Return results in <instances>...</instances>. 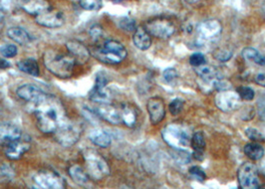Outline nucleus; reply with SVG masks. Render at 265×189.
Masks as SVG:
<instances>
[{"instance_id": "1", "label": "nucleus", "mask_w": 265, "mask_h": 189, "mask_svg": "<svg viewBox=\"0 0 265 189\" xmlns=\"http://www.w3.org/2000/svg\"><path fill=\"white\" fill-rule=\"evenodd\" d=\"M29 107L36 118L38 130L44 134H54L68 119L61 101L46 93Z\"/></svg>"}, {"instance_id": "2", "label": "nucleus", "mask_w": 265, "mask_h": 189, "mask_svg": "<svg viewBox=\"0 0 265 189\" xmlns=\"http://www.w3.org/2000/svg\"><path fill=\"white\" fill-rule=\"evenodd\" d=\"M76 62L70 55H64L54 50L44 54V65L54 76L60 79H68L72 76Z\"/></svg>"}, {"instance_id": "3", "label": "nucleus", "mask_w": 265, "mask_h": 189, "mask_svg": "<svg viewBox=\"0 0 265 189\" xmlns=\"http://www.w3.org/2000/svg\"><path fill=\"white\" fill-rule=\"evenodd\" d=\"M93 55L105 64L116 65L124 61L128 55L125 46L116 40L105 41L100 47L94 49Z\"/></svg>"}, {"instance_id": "4", "label": "nucleus", "mask_w": 265, "mask_h": 189, "mask_svg": "<svg viewBox=\"0 0 265 189\" xmlns=\"http://www.w3.org/2000/svg\"><path fill=\"white\" fill-rule=\"evenodd\" d=\"M162 137L169 146L182 149L191 144L193 136L190 134V130L186 128V125L181 123H170L164 128Z\"/></svg>"}, {"instance_id": "5", "label": "nucleus", "mask_w": 265, "mask_h": 189, "mask_svg": "<svg viewBox=\"0 0 265 189\" xmlns=\"http://www.w3.org/2000/svg\"><path fill=\"white\" fill-rule=\"evenodd\" d=\"M88 174L95 180H101L110 174V167L104 157L94 149H86L83 152Z\"/></svg>"}, {"instance_id": "6", "label": "nucleus", "mask_w": 265, "mask_h": 189, "mask_svg": "<svg viewBox=\"0 0 265 189\" xmlns=\"http://www.w3.org/2000/svg\"><path fill=\"white\" fill-rule=\"evenodd\" d=\"M222 26L218 20H207L201 22L196 28L195 42L198 46L215 44L220 37Z\"/></svg>"}, {"instance_id": "7", "label": "nucleus", "mask_w": 265, "mask_h": 189, "mask_svg": "<svg viewBox=\"0 0 265 189\" xmlns=\"http://www.w3.org/2000/svg\"><path fill=\"white\" fill-rule=\"evenodd\" d=\"M145 29L151 36L159 39H169L175 32V25L169 18L156 17L145 24Z\"/></svg>"}, {"instance_id": "8", "label": "nucleus", "mask_w": 265, "mask_h": 189, "mask_svg": "<svg viewBox=\"0 0 265 189\" xmlns=\"http://www.w3.org/2000/svg\"><path fill=\"white\" fill-rule=\"evenodd\" d=\"M55 140L63 146H72L79 140L81 136V129L77 124L70 122L68 119L63 122L54 133Z\"/></svg>"}, {"instance_id": "9", "label": "nucleus", "mask_w": 265, "mask_h": 189, "mask_svg": "<svg viewBox=\"0 0 265 189\" xmlns=\"http://www.w3.org/2000/svg\"><path fill=\"white\" fill-rule=\"evenodd\" d=\"M240 186L243 189H256L260 187L258 169L252 163L246 162L241 165L238 171Z\"/></svg>"}, {"instance_id": "10", "label": "nucleus", "mask_w": 265, "mask_h": 189, "mask_svg": "<svg viewBox=\"0 0 265 189\" xmlns=\"http://www.w3.org/2000/svg\"><path fill=\"white\" fill-rule=\"evenodd\" d=\"M215 102L216 106L222 112H232L241 106V98L239 93L230 89L218 91Z\"/></svg>"}, {"instance_id": "11", "label": "nucleus", "mask_w": 265, "mask_h": 189, "mask_svg": "<svg viewBox=\"0 0 265 189\" xmlns=\"http://www.w3.org/2000/svg\"><path fill=\"white\" fill-rule=\"evenodd\" d=\"M37 187L44 189H62L65 188V180L53 170H41L33 176Z\"/></svg>"}, {"instance_id": "12", "label": "nucleus", "mask_w": 265, "mask_h": 189, "mask_svg": "<svg viewBox=\"0 0 265 189\" xmlns=\"http://www.w3.org/2000/svg\"><path fill=\"white\" fill-rule=\"evenodd\" d=\"M35 20L37 24L47 28H59L65 23L64 14L52 8H48L44 12L35 16Z\"/></svg>"}, {"instance_id": "13", "label": "nucleus", "mask_w": 265, "mask_h": 189, "mask_svg": "<svg viewBox=\"0 0 265 189\" xmlns=\"http://www.w3.org/2000/svg\"><path fill=\"white\" fill-rule=\"evenodd\" d=\"M95 112L101 118L105 119L106 121L112 124L117 125L123 122L121 109L111 105V103L98 104V107L96 108Z\"/></svg>"}, {"instance_id": "14", "label": "nucleus", "mask_w": 265, "mask_h": 189, "mask_svg": "<svg viewBox=\"0 0 265 189\" xmlns=\"http://www.w3.org/2000/svg\"><path fill=\"white\" fill-rule=\"evenodd\" d=\"M31 146V142L30 140H29L28 137L23 136L12 142L11 143H9L8 145L4 146L5 147V154L7 155V157L11 160H18L21 157V155H23L26 151L29 150Z\"/></svg>"}, {"instance_id": "15", "label": "nucleus", "mask_w": 265, "mask_h": 189, "mask_svg": "<svg viewBox=\"0 0 265 189\" xmlns=\"http://www.w3.org/2000/svg\"><path fill=\"white\" fill-rule=\"evenodd\" d=\"M146 110H148L150 120L153 124L160 123L166 117L165 103L160 97L151 98L146 103Z\"/></svg>"}, {"instance_id": "16", "label": "nucleus", "mask_w": 265, "mask_h": 189, "mask_svg": "<svg viewBox=\"0 0 265 189\" xmlns=\"http://www.w3.org/2000/svg\"><path fill=\"white\" fill-rule=\"evenodd\" d=\"M22 137L21 130L10 122L0 123V145L6 146Z\"/></svg>"}, {"instance_id": "17", "label": "nucleus", "mask_w": 265, "mask_h": 189, "mask_svg": "<svg viewBox=\"0 0 265 189\" xmlns=\"http://www.w3.org/2000/svg\"><path fill=\"white\" fill-rule=\"evenodd\" d=\"M16 94L20 99L31 104L38 101L45 93L35 85L25 84L18 87V89L16 90Z\"/></svg>"}, {"instance_id": "18", "label": "nucleus", "mask_w": 265, "mask_h": 189, "mask_svg": "<svg viewBox=\"0 0 265 189\" xmlns=\"http://www.w3.org/2000/svg\"><path fill=\"white\" fill-rule=\"evenodd\" d=\"M66 47L70 55L74 58L75 62L80 65L85 64L91 57V52L89 49L78 41H69L66 44Z\"/></svg>"}, {"instance_id": "19", "label": "nucleus", "mask_w": 265, "mask_h": 189, "mask_svg": "<svg viewBox=\"0 0 265 189\" xmlns=\"http://www.w3.org/2000/svg\"><path fill=\"white\" fill-rule=\"evenodd\" d=\"M21 6L27 13L34 16L50 8L47 0H21Z\"/></svg>"}, {"instance_id": "20", "label": "nucleus", "mask_w": 265, "mask_h": 189, "mask_svg": "<svg viewBox=\"0 0 265 189\" xmlns=\"http://www.w3.org/2000/svg\"><path fill=\"white\" fill-rule=\"evenodd\" d=\"M133 42L138 49L142 51H145L151 47L152 38H151L150 33L145 29V27H138L135 30V33L133 36Z\"/></svg>"}, {"instance_id": "21", "label": "nucleus", "mask_w": 265, "mask_h": 189, "mask_svg": "<svg viewBox=\"0 0 265 189\" xmlns=\"http://www.w3.org/2000/svg\"><path fill=\"white\" fill-rule=\"evenodd\" d=\"M191 144L193 149V159L196 161L201 162L203 159V154L205 150V145H207V142H205V138L201 132H196L193 135L192 140H191Z\"/></svg>"}, {"instance_id": "22", "label": "nucleus", "mask_w": 265, "mask_h": 189, "mask_svg": "<svg viewBox=\"0 0 265 189\" xmlns=\"http://www.w3.org/2000/svg\"><path fill=\"white\" fill-rule=\"evenodd\" d=\"M195 73L197 74V76L202 79L205 82H213L215 83L217 80L220 79V75L218 70L211 65H207V63L205 64L194 68Z\"/></svg>"}, {"instance_id": "23", "label": "nucleus", "mask_w": 265, "mask_h": 189, "mask_svg": "<svg viewBox=\"0 0 265 189\" xmlns=\"http://www.w3.org/2000/svg\"><path fill=\"white\" fill-rule=\"evenodd\" d=\"M69 174L71 178L73 179V181L80 186L87 187V186H89V184H91L90 175L88 174V172H86L81 166L77 165H72L69 168Z\"/></svg>"}, {"instance_id": "24", "label": "nucleus", "mask_w": 265, "mask_h": 189, "mask_svg": "<svg viewBox=\"0 0 265 189\" xmlns=\"http://www.w3.org/2000/svg\"><path fill=\"white\" fill-rule=\"evenodd\" d=\"M6 34L11 40L21 46L27 45L31 41V38L29 36L27 31L21 27H11L7 30Z\"/></svg>"}, {"instance_id": "25", "label": "nucleus", "mask_w": 265, "mask_h": 189, "mask_svg": "<svg viewBox=\"0 0 265 189\" xmlns=\"http://www.w3.org/2000/svg\"><path fill=\"white\" fill-rule=\"evenodd\" d=\"M17 67L23 73H26L32 77H38L40 75L39 65L35 59L27 58L17 63Z\"/></svg>"}, {"instance_id": "26", "label": "nucleus", "mask_w": 265, "mask_h": 189, "mask_svg": "<svg viewBox=\"0 0 265 189\" xmlns=\"http://www.w3.org/2000/svg\"><path fill=\"white\" fill-rule=\"evenodd\" d=\"M89 140L96 145L106 148L108 146H110V144L112 143V138L111 136L103 131V130H93L90 134H89Z\"/></svg>"}, {"instance_id": "27", "label": "nucleus", "mask_w": 265, "mask_h": 189, "mask_svg": "<svg viewBox=\"0 0 265 189\" xmlns=\"http://www.w3.org/2000/svg\"><path fill=\"white\" fill-rule=\"evenodd\" d=\"M241 55L243 59L248 62H252L254 64L259 66H265V57L254 48L251 47L244 48L241 52Z\"/></svg>"}, {"instance_id": "28", "label": "nucleus", "mask_w": 265, "mask_h": 189, "mask_svg": "<svg viewBox=\"0 0 265 189\" xmlns=\"http://www.w3.org/2000/svg\"><path fill=\"white\" fill-rule=\"evenodd\" d=\"M264 148L259 142H249L244 146V153L252 161H260L264 156Z\"/></svg>"}, {"instance_id": "29", "label": "nucleus", "mask_w": 265, "mask_h": 189, "mask_svg": "<svg viewBox=\"0 0 265 189\" xmlns=\"http://www.w3.org/2000/svg\"><path fill=\"white\" fill-rule=\"evenodd\" d=\"M90 100L96 104L111 103V98L109 96L106 88L104 89L93 88V90L90 93Z\"/></svg>"}, {"instance_id": "30", "label": "nucleus", "mask_w": 265, "mask_h": 189, "mask_svg": "<svg viewBox=\"0 0 265 189\" xmlns=\"http://www.w3.org/2000/svg\"><path fill=\"white\" fill-rule=\"evenodd\" d=\"M121 115L123 123H125L129 128H133L137 122V115L135 111L130 106L125 105L121 108Z\"/></svg>"}, {"instance_id": "31", "label": "nucleus", "mask_w": 265, "mask_h": 189, "mask_svg": "<svg viewBox=\"0 0 265 189\" xmlns=\"http://www.w3.org/2000/svg\"><path fill=\"white\" fill-rule=\"evenodd\" d=\"M79 4L87 11H98L103 6V0H79Z\"/></svg>"}, {"instance_id": "32", "label": "nucleus", "mask_w": 265, "mask_h": 189, "mask_svg": "<svg viewBox=\"0 0 265 189\" xmlns=\"http://www.w3.org/2000/svg\"><path fill=\"white\" fill-rule=\"evenodd\" d=\"M119 27L121 29H123L124 31H127V32H135V30L137 29V26H136V21L131 18V17H123L120 19L119 21Z\"/></svg>"}, {"instance_id": "33", "label": "nucleus", "mask_w": 265, "mask_h": 189, "mask_svg": "<svg viewBox=\"0 0 265 189\" xmlns=\"http://www.w3.org/2000/svg\"><path fill=\"white\" fill-rule=\"evenodd\" d=\"M185 104H186V102L184 100H182V99H174L169 105V113L172 116H178V115H180L182 113V111L184 110Z\"/></svg>"}, {"instance_id": "34", "label": "nucleus", "mask_w": 265, "mask_h": 189, "mask_svg": "<svg viewBox=\"0 0 265 189\" xmlns=\"http://www.w3.org/2000/svg\"><path fill=\"white\" fill-rule=\"evenodd\" d=\"M214 57L219 62H227L232 58V52L228 49L217 48L214 52Z\"/></svg>"}, {"instance_id": "35", "label": "nucleus", "mask_w": 265, "mask_h": 189, "mask_svg": "<svg viewBox=\"0 0 265 189\" xmlns=\"http://www.w3.org/2000/svg\"><path fill=\"white\" fill-rule=\"evenodd\" d=\"M241 96V100L252 101L255 97V93L250 87H240L237 91Z\"/></svg>"}, {"instance_id": "36", "label": "nucleus", "mask_w": 265, "mask_h": 189, "mask_svg": "<svg viewBox=\"0 0 265 189\" xmlns=\"http://www.w3.org/2000/svg\"><path fill=\"white\" fill-rule=\"evenodd\" d=\"M245 136L249 140H251L252 142H262L265 141L263 135L254 128H247L245 130Z\"/></svg>"}, {"instance_id": "37", "label": "nucleus", "mask_w": 265, "mask_h": 189, "mask_svg": "<svg viewBox=\"0 0 265 189\" xmlns=\"http://www.w3.org/2000/svg\"><path fill=\"white\" fill-rule=\"evenodd\" d=\"M207 63V60H205V57L202 53H199V52H196V53H193L191 57H190V64L193 67V68H196V67H199L203 64H205Z\"/></svg>"}, {"instance_id": "38", "label": "nucleus", "mask_w": 265, "mask_h": 189, "mask_svg": "<svg viewBox=\"0 0 265 189\" xmlns=\"http://www.w3.org/2000/svg\"><path fill=\"white\" fill-rule=\"evenodd\" d=\"M17 47L13 44H6L0 47V54L5 58H12L17 55Z\"/></svg>"}, {"instance_id": "39", "label": "nucleus", "mask_w": 265, "mask_h": 189, "mask_svg": "<svg viewBox=\"0 0 265 189\" xmlns=\"http://www.w3.org/2000/svg\"><path fill=\"white\" fill-rule=\"evenodd\" d=\"M190 174L197 181H204L205 178H207V174H205V172L199 167V166H193L190 168L189 170Z\"/></svg>"}, {"instance_id": "40", "label": "nucleus", "mask_w": 265, "mask_h": 189, "mask_svg": "<svg viewBox=\"0 0 265 189\" xmlns=\"http://www.w3.org/2000/svg\"><path fill=\"white\" fill-rule=\"evenodd\" d=\"M163 77L168 83L172 84L176 80H178V72H176V70L173 69V68H169V69L164 71Z\"/></svg>"}, {"instance_id": "41", "label": "nucleus", "mask_w": 265, "mask_h": 189, "mask_svg": "<svg viewBox=\"0 0 265 189\" xmlns=\"http://www.w3.org/2000/svg\"><path fill=\"white\" fill-rule=\"evenodd\" d=\"M108 84V78L106 77V75L102 72L98 73L96 76V82H95V86L94 88H98V89H104L106 88Z\"/></svg>"}, {"instance_id": "42", "label": "nucleus", "mask_w": 265, "mask_h": 189, "mask_svg": "<svg viewBox=\"0 0 265 189\" xmlns=\"http://www.w3.org/2000/svg\"><path fill=\"white\" fill-rule=\"evenodd\" d=\"M90 35L94 40H98L103 36V29L98 25H94L90 29Z\"/></svg>"}, {"instance_id": "43", "label": "nucleus", "mask_w": 265, "mask_h": 189, "mask_svg": "<svg viewBox=\"0 0 265 189\" xmlns=\"http://www.w3.org/2000/svg\"><path fill=\"white\" fill-rule=\"evenodd\" d=\"M258 115L259 117L265 120V97H262L258 102Z\"/></svg>"}, {"instance_id": "44", "label": "nucleus", "mask_w": 265, "mask_h": 189, "mask_svg": "<svg viewBox=\"0 0 265 189\" xmlns=\"http://www.w3.org/2000/svg\"><path fill=\"white\" fill-rule=\"evenodd\" d=\"M254 82L262 87H265V72H259L254 76Z\"/></svg>"}, {"instance_id": "45", "label": "nucleus", "mask_w": 265, "mask_h": 189, "mask_svg": "<svg viewBox=\"0 0 265 189\" xmlns=\"http://www.w3.org/2000/svg\"><path fill=\"white\" fill-rule=\"evenodd\" d=\"M9 67H10V63L7 62L3 58H0V69H7Z\"/></svg>"}, {"instance_id": "46", "label": "nucleus", "mask_w": 265, "mask_h": 189, "mask_svg": "<svg viewBox=\"0 0 265 189\" xmlns=\"http://www.w3.org/2000/svg\"><path fill=\"white\" fill-rule=\"evenodd\" d=\"M4 27V12L2 9H0V34H1Z\"/></svg>"}, {"instance_id": "47", "label": "nucleus", "mask_w": 265, "mask_h": 189, "mask_svg": "<svg viewBox=\"0 0 265 189\" xmlns=\"http://www.w3.org/2000/svg\"><path fill=\"white\" fill-rule=\"evenodd\" d=\"M188 2H191V3H194V2H197V1H200V0H187Z\"/></svg>"}, {"instance_id": "48", "label": "nucleus", "mask_w": 265, "mask_h": 189, "mask_svg": "<svg viewBox=\"0 0 265 189\" xmlns=\"http://www.w3.org/2000/svg\"><path fill=\"white\" fill-rule=\"evenodd\" d=\"M114 2H122V1H127V0H112Z\"/></svg>"}]
</instances>
